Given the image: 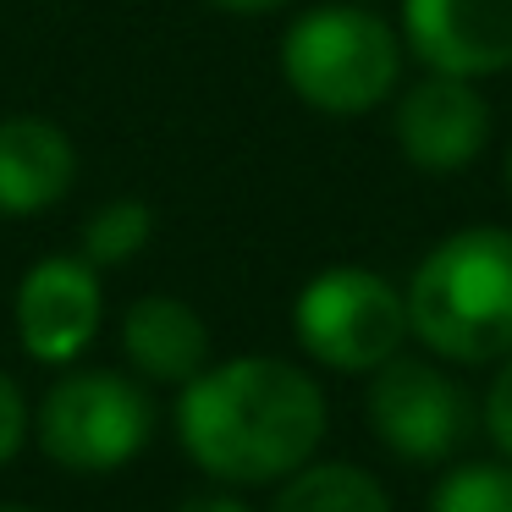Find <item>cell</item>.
<instances>
[{
  "label": "cell",
  "mask_w": 512,
  "mask_h": 512,
  "mask_svg": "<svg viewBox=\"0 0 512 512\" xmlns=\"http://www.w3.org/2000/svg\"><path fill=\"white\" fill-rule=\"evenodd\" d=\"M182 452L226 485H270L298 474L325 435V397L287 358L204 364L177 402Z\"/></svg>",
  "instance_id": "1"
},
{
  "label": "cell",
  "mask_w": 512,
  "mask_h": 512,
  "mask_svg": "<svg viewBox=\"0 0 512 512\" xmlns=\"http://www.w3.org/2000/svg\"><path fill=\"white\" fill-rule=\"evenodd\" d=\"M408 331L452 364L512 353V232L468 226L424 254L408 292Z\"/></svg>",
  "instance_id": "2"
},
{
  "label": "cell",
  "mask_w": 512,
  "mask_h": 512,
  "mask_svg": "<svg viewBox=\"0 0 512 512\" xmlns=\"http://www.w3.org/2000/svg\"><path fill=\"white\" fill-rule=\"evenodd\" d=\"M281 72L292 94L325 116H364L391 94L402 72V45L375 12L320 6L298 17L281 39Z\"/></svg>",
  "instance_id": "3"
},
{
  "label": "cell",
  "mask_w": 512,
  "mask_h": 512,
  "mask_svg": "<svg viewBox=\"0 0 512 512\" xmlns=\"http://www.w3.org/2000/svg\"><path fill=\"white\" fill-rule=\"evenodd\" d=\"M155 435V402L116 369H78L56 380L34 413V441L67 474H111Z\"/></svg>",
  "instance_id": "4"
},
{
  "label": "cell",
  "mask_w": 512,
  "mask_h": 512,
  "mask_svg": "<svg viewBox=\"0 0 512 512\" xmlns=\"http://www.w3.org/2000/svg\"><path fill=\"white\" fill-rule=\"evenodd\" d=\"M292 325L314 364L342 369V375H369L386 358H397L402 336H408V303L375 270L336 265L298 292Z\"/></svg>",
  "instance_id": "5"
},
{
  "label": "cell",
  "mask_w": 512,
  "mask_h": 512,
  "mask_svg": "<svg viewBox=\"0 0 512 512\" xmlns=\"http://www.w3.org/2000/svg\"><path fill=\"white\" fill-rule=\"evenodd\" d=\"M364 413L380 446H391L402 463H446L474 424L463 386L424 358H386L369 380Z\"/></svg>",
  "instance_id": "6"
},
{
  "label": "cell",
  "mask_w": 512,
  "mask_h": 512,
  "mask_svg": "<svg viewBox=\"0 0 512 512\" xmlns=\"http://www.w3.org/2000/svg\"><path fill=\"white\" fill-rule=\"evenodd\" d=\"M100 276L83 254H50L17 281V342L39 364H72L100 336Z\"/></svg>",
  "instance_id": "7"
},
{
  "label": "cell",
  "mask_w": 512,
  "mask_h": 512,
  "mask_svg": "<svg viewBox=\"0 0 512 512\" xmlns=\"http://www.w3.org/2000/svg\"><path fill=\"white\" fill-rule=\"evenodd\" d=\"M402 28L413 56L446 78L512 67V0H402Z\"/></svg>",
  "instance_id": "8"
},
{
  "label": "cell",
  "mask_w": 512,
  "mask_h": 512,
  "mask_svg": "<svg viewBox=\"0 0 512 512\" xmlns=\"http://www.w3.org/2000/svg\"><path fill=\"white\" fill-rule=\"evenodd\" d=\"M397 144L408 155V166H419V171H457L468 160H479V149L490 144V111L468 89V78L435 72L430 83L402 94Z\"/></svg>",
  "instance_id": "9"
},
{
  "label": "cell",
  "mask_w": 512,
  "mask_h": 512,
  "mask_svg": "<svg viewBox=\"0 0 512 512\" xmlns=\"http://www.w3.org/2000/svg\"><path fill=\"white\" fill-rule=\"evenodd\" d=\"M78 177V149L45 116L0 122V215H39L61 204Z\"/></svg>",
  "instance_id": "10"
},
{
  "label": "cell",
  "mask_w": 512,
  "mask_h": 512,
  "mask_svg": "<svg viewBox=\"0 0 512 512\" xmlns=\"http://www.w3.org/2000/svg\"><path fill=\"white\" fill-rule=\"evenodd\" d=\"M122 353L155 386H188L210 364V325L199 309L166 292H149L122 314Z\"/></svg>",
  "instance_id": "11"
},
{
  "label": "cell",
  "mask_w": 512,
  "mask_h": 512,
  "mask_svg": "<svg viewBox=\"0 0 512 512\" xmlns=\"http://www.w3.org/2000/svg\"><path fill=\"white\" fill-rule=\"evenodd\" d=\"M270 512H391L386 490L358 463H303L276 490Z\"/></svg>",
  "instance_id": "12"
},
{
  "label": "cell",
  "mask_w": 512,
  "mask_h": 512,
  "mask_svg": "<svg viewBox=\"0 0 512 512\" xmlns=\"http://www.w3.org/2000/svg\"><path fill=\"white\" fill-rule=\"evenodd\" d=\"M149 232H155V215H149L144 199H111L83 221V259H89L94 270L127 265V259L149 243Z\"/></svg>",
  "instance_id": "13"
},
{
  "label": "cell",
  "mask_w": 512,
  "mask_h": 512,
  "mask_svg": "<svg viewBox=\"0 0 512 512\" xmlns=\"http://www.w3.org/2000/svg\"><path fill=\"white\" fill-rule=\"evenodd\" d=\"M430 512H512V468L463 463L435 485Z\"/></svg>",
  "instance_id": "14"
},
{
  "label": "cell",
  "mask_w": 512,
  "mask_h": 512,
  "mask_svg": "<svg viewBox=\"0 0 512 512\" xmlns=\"http://www.w3.org/2000/svg\"><path fill=\"white\" fill-rule=\"evenodd\" d=\"M23 441H28V402L12 375H0V468L23 452Z\"/></svg>",
  "instance_id": "15"
},
{
  "label": "cell",
  "mask_w": 512,
  "mask_h": 512,
  "mask_svg": "<svg viewBox=\"0 0 512 512\" xmlns=\"http://www.w3.org/2000/svg\"><path fill=\"white\" fill-rule=\"evenodd\" d=\"M485 430H490V441H496L501 452L512 457V353H507V364H501V375L490 380V397H485Z\"/></svg>",
  "instance_id": "16"
},
{
  "label": "cell",
  "mask_w": 512,
  "mask_h": 512,
  "mask_svg": "<svg viewBox=\"0 0 512 512\" xmlns=\"http://www.w3.org/2000/svg\"><path fill=\"white\" fill-rule=\"evenodd\" d=\"M177 512H248V507H243L237 496H221V490H210V496H188Z\"/></svg>",
  "instance_id": "17"
},
{
  "label": "cell",
  "mask_w": 512,
  "mask_h": 512,
  "mask_svg": "<svg viewBox=\"0 0 512 512\" xmlns=\"http://www.w3.org/2000/svg\"><path fill=\"white\" fill-rule=\"evenodd\" d=\"M210 6H221V12H237V17H254V12H270V6H281V0H210Z\"/></svg>",
  "instance_id": "18"
},
{
  "label": "cell",
  "mask_w": 512,
  "mask_h": 512,
  "mask_svg": "<svg viewBox=\"0 0 512 512\" xmlns=\"http://www.w3.org/2000/svg\"><path fill=\"white\" fill-rule=\"evenodd\" d=\"M0 512H39V507H0Z\"/></svg>",
  "instance_id": "19"
},
{
  "label": "cell",
  "mask_w": 512,
  "mask_h": 512,
  "mask_svg": "<svg viewBox=\"0 0 512 512\" xmlns=\"http://www.w3.org/2000/svg\"><path fill=\"white\" fill-rule=\"evenodd\" d=\"M507 188H512V155H507Z\"/></svg>",
  "instance_id": "20"
}]
</instances>
